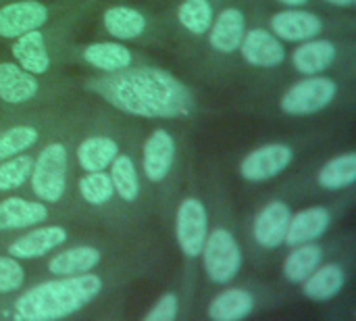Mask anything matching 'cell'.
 Wrapping results in <instances>:
<instances>
[{
  "instance_id": "obj_29",
  "label": "cell",
  "mask_w": 356,
  "mask_h": 321,
  "mask_svg": "<svg viewBox=\"0 0 356 321\" xmlns=\"http://www.w3.org/2000/svg\"><path fill=\"white\" fill-rule=\"evenodd\" d=\"M213 19V6L209 0H184L177 6V21L194 36H204Z\"/></svg>"
},
{
  "instance_id": "obj_11",
  "label": "cell",
  "mask_w": 356,
  "mask_h": 321,
  "mask_svg": "<svg viewBox=\"0 0 356 321\" xmlns=\"http://www.w3.org/2000/svg\"><path fill=\"white\" fill-rule=\"evenodd\" d=\"M175 161V140L173 136L159 127L154 130L142 148V171L150 182H163Z\"/></svg>"
},
{
  "instance_id": "obj_16",
  "label": "cell",
  "mask_w": 356,
  "mask_h": 321,
  "mask_svg": "<svg viewBox=\"0 0 356 321\" xmlns=\"http://www.w3.org/2000/svg\"><path fill=\"white\" fill-rule=\"evenodd\" d=\"M338 48L332 40L311 38L300 42V46L292 52V63L302 75H317L327 71L336 61Z\"/></svg>"
},
{
  "instance_id": "obj_25",
  "label": "cell",
  "mask_w": 356,
  "mask_h": 321,
  "mask_svg": "<svg viewBox=\"0 0 356 321\" xmlns=\"http://www.w3.org/2000/svg\"><path fill=\"white\" fill-rule=\"evenodd\" d=\"M119 155V144L108 136H90L77 146V161L83 171H104Z\"/></svg>"
},
{
  "instance_id": "obj_34",
  "label": "cell",
  "mask_w": 356,
  "mask_h": 321,
  "mask_svg": "<svg viewBox=\"0 0 356 321\" xmlns=\"http://www.w3.org/2000/svg\"><path fill=\"white\" fill-rule=\"evenodd\" d=\"M179 311V301L175 292H165L152 309L144 315V321H175Z\"/></svg>"
},
{
  "instance_id": "obj_21",
  "label": "cell",
  "mask_w": 356,
  "mask_h": 321,
  "mask_svg": "<svg viewBox=\"0 0 356 321\" xmlns=\"http://www.w3.org/2000/svg\"><path fill=\"white\" fill-rule=\"evenodd\" d=\"M254 311V297L244 288H227L219 292L209 305V318L213 321H240Z\"/></svg>"
},
{
  "instance_id": "obj_9",
  "label": "cell",
  "mask_w": 356,
  "mask_h": 321,
  "mask_svg": "<svg viewBox=\"0 0 356 321\" xmlns=\"http://www.w3.org/2000/svg\"><path fill=\"white\" fill-rule=\"evenodd\" d=\"M48 21L46 4L38 0H19L0 6V38H19L31 29H40Z\"/></svg>"
},
{
  "instance_id": "obj_27",
  "label": "cell",
  "mask_w": 356,
  "mask_h": 321,
  "mask_svg": "<svg viewBox=\"0 0 356 321\" xmlns=\"http://www.w3.org/2000/svg\"><path fill=\"white\" fill-rule=\"evenodd\" d=\"M294 251L284 261V278L292 284H300L323 259V251L315 242L292 246Z\"/></svg>"
},
{
  "instance_id": "obj_6",
  "label": "cell",
  "mask_w": 356,
  "mask_h": 321,
  "mask_svg": "<svg viewBox=\"0 0 356 321\" xmlns=\"http://www.w3.org/2000/svg\"><path fill=\"white\" fill-rule=\"evenodd\" d=\"M209 234V215L200 198H184L175 213V238L181 253L190 259L200 257Z\"/></svg>"
},
{
  "instance_id": "obj_10",
  "label": "cell",
  "mask_w": 356,
  "mask_h": 321,
  "mask_svg": "<svg viewBox=\"0 0 356 321\" xmlns=\"http://www.w3.org/2000/svg\"><path fill=\"white\" fill-rule=\"evenodd\" d=\"M273 36L284 42H305L317 38L323 29V21L319 15L311 10H302L300 6H290L271 17Z\"/></svg>"
},
{
  "instance_id": "obj_1",
  "label": "cell",
  "mask_w": 356,
  "mask_h": 321,
  "mask_svg": "<svg viewBox=\"0 0 356 321\" xmlns=\"http://www.w3.org/2000/svg\"><path fill=\"white\" fill-rule=\"evenodd\" d=\"M94 90L115 109L148 119H177L192 111L190 90L159 67H127L94 81Z\"/></svg>"
},
{
  "instance_id": "obj_19",
  "label": "cell",
  "mask_w": 356,
  "mask_h": 321,
  "mask_svg": "<svg viewBox=\"0 0 356 321\" xmlns=\"http://www.w3.org/2000/svg\"><path fill=\"white\" fill-rule=\"evenodd\" d=\"M40 90L33 73L21 69L17 63H0V100L6 104L29 102Z\"/></svg>"
},
{
  "instance_id": "obj_8",
  "label": "cell",
  "mask_w": 356,
  "mask_h": 321,
  "mask_svg": "<svg viewBox=\"0 0 356 321\" xmlns=\"http://www.w3.org/2000/svg\"><path fill=\"white\" fill-rule=\"evenodd\" d=\"M240 54L242 58L252 67L271 69L286 61V48L273 31H267L263 27H254L250 31H244V38L240 42Z\"/></svg>"
},
{
  "instance_id": "obj_13",
  "label": "cell",
  "mask_w": 356,
  "mask_h": 321,
  "mask_svg": "<svg viewBox=\"0 0 356 321\" xmlns=\"http://www.w3.org/2000/svg\"><path fill=\"white\" fill-rule=\"evenodd\" d=\"M67 230L63 226H40L8 244V255L15 259H38L67 242Z\"/></svg>"
},
{
  "instance_id": "obj_35",
  "label": "cell",
  "mask_w": 356,
  "mask_h": 321,
  "mask_svg": "<svg viewBox=\"0 0 356 321\" xmlns=\"http://www.w3.org/2000/svg\"><path fill=\"white\" fill-rule=\"evenodd\" d=\"M325 2H330V4H336V6H344V8H348V6H353L356 0H325Z\"/></svg>"
},
{
  "instance_id": "obj_30",
  "label": "cell",
  "mask_w": 356,
  "mask_h": 321,
  "mask_svg": "<svg viewBox=\"0 0 356 321\" xmlns=\"http://www.w3.org/2000/svg\"><path fill=\"white\" fill-rule=\"evenodd\" d=\"M77 188H79L81 198L94 207H102L115 196V188H113L111 175L106 173V169L104 171H88L79 180Z\"/></svg>"
},
{
  "instance_id": "obj_22",
  "label": "cell",
  "mask_w": 356,
  "mask_h": 321,
  "mask_svg": "<svg viewBox=\"0 0 356 321\" xmlns=\"http://www.w3.org/2000/svg\"><path fill=\"white\" fill-rule=\"evenodd\" d=\"M102 23H104V29L121 42L136 40L146 29V17L138 8L125 6V4H115L106 8L102 15Z\"/></svg>"
},
{
  "instance_id": "obj_18",
  "label": "cell",
  "mask_w": 356,
  "mask_h": 321,
  "mask_svg": "<svg viewBox=\"0 0 356 321\" xmlns=\"http://www.w3.org/2000/svg\"><path fill=\"white\" fill-rule=\"evenodd\" d=\"M302 295L315 303L332 301L338 297L346 284V272L338 263H327V265H317L302 282Z\"/></svg>"
},
{
  "instance_id": "obj_5",
  "label": "cell",
  "mask_w": 356,
  "mask_h": 321,
  "mask_svg": "<svg viewBox=\"0 0 356 321\" xmlns=\"http://www.w3.org/2000/svg\"><path fill=\"white\" fill-rule=\"evenodd\" d=\"M202 267L215 284L232 282L242 267V251L232 232L217 228L207 234L204 246L200 251Z\"/></svg>"
},
{
  "instance_id": "obj_20",
  "label": "cell",
  "mask_w": 356,
  "mask_h": 321,
  "mask_svg": "<svg viewBox=\"0 0 356 321\" xmlns=\"http://www.w3.org/2000/svg\"><path fill=\"white\" fill-rule=\"evenodd\" d=\"M46 217H48V209L46 205H42V201L33 203L19 196L0 201V232L31 228L46 221Z\"/></svg>"
},
{
  "instance_id": "obj_36",
  "label": "cell",
  "mask_w": 356,
  "mask_h": 321,
  "mask_svg": "<svg viewBox=\"0 0 356 321\" xmlns=\"http://www.w3.org/2000/svg\"><path fill=\"white\" fill-rule=\"evenodd\" d=\"M277 2L288 4V6H302V4H307L309 0H277Z\"/></svg>"
},
{
  "instance_id": "obj_26",
  "label": "cell",
  "mask_w": 356,
  "mask_h": 321,
  "mask_svg": "<svg viewBox=\"0 0 356 321\" xmlns=\"http://www.w3.org/2000/svg\"><path fill=\"white\" fill-rule=\"evenodd\" d=\"M356 180V155L344 152L330 159L317 173V182L325 190H344Z\"/></svg>"
},
{
  "instance_id": "obj_15",
  "label": "cell",
  "mask_w": 356,
  "mask_h": 321,
  "mask_svg": "<svg viewBox=\"0 0 356 321\" xmlns=\"http://www.w3.org/2000/svg\"><path fill=\"white\" fill-rule=\"evenodd\" d=\"M330 224H332V215L325 207H307L290 217L284 244L298 246V244L315 242L327 232Z\"/></svg>"
},
{
  "instance_id": "obj_3",
  "label": "cell",
  "mask_w": 356,
  "mask_h": 321,
  "mask_svg": "<svg viewBox=\"0 0 356 321\" xmlns=\"http://www.w3.org/2000/svg\"><path fill=\"white\" fill-rule=\"evenodd\" d=\"M29 180L42 203H58L67 188V148L60 142L46 144L33 161Z\"/></svg>"
},
{
  "instance_id": "obj_14",
  "label": "cell",
  "mask_w": 356,
  "mask_h": 321,
  "mask_svg": "<svg viewBox=\"0 0 356 321\" xmlns=\"http://www.w3.org/2000/svg\"><path fill=\"white\" fill-rule=\"evenodd\" d=\"M246 31V19L240 8H223L209 27V44L223 54H232L240 48V42Z\"/></svg>"
},
{
  "instance_id": "obj_24",
  "label": "cell",
  "mask_w": 356,
  "mask_h": 321,
  "mask_svg": "<svg viewBox=\"0 0 356 321\" xmlns=\"http://www.w3.org/2000/svg\"><path fill=\"white\" fill-rule=\"evenodd\" d=\"M100 259H102V255L98 249L75 246V249H69V251L54 255L48 261V269L54 276H77V274L92 272L100 263Z\"/></svg>"
},
{
  "instance_id": "obj_23",
  "label": "cell",
  "mask_w": 356,
  "mask_h": 321,
  "mask_svg": "<svg viewBox=\"0 0 356 321\" xmlns=\"http://www.w3.org/2000/svg\"><path fill=\"white\" fill-rule=\"evenodd\" d=\"M83 61L100 71L115 73L131 67V52L121 42H94L83 48Z\"/></svg>"
},
{
  "instance_id": "obj_17",
  "label": "cell",
  "mask_w": 356,
  "mask_h": 321,
  "mask_svg": "<svg viewBox=\"0 0 356 321\" xmlns=\"http://www.w3.org/2000/svg\"><path fill=\"white\" fill-rule=\"evenodd\" d=\"M10 52L15 56V63L33 73V75H44L52 61H50V54H48V48H46V42H44V36L40 29H31L27 33H21L19 38H15L13 46H10Z\"/></svg>"
},
{
  "instance_id": "obj_2",
  "label": "cell",
  "mask_w": 356,
  "mask_h": 321,
  "mask_svg": "<svg viewBox=\"0 0 356 321\" xmlns=\"http://www.w3.org/2000/svg\"><path fill=\"white\" fill-rule=\"evenodd\" d=\"M102 292V280L96 274L56 276V280L42 282L15 303V320L54 321L69 318L90 305Z\"/></svg>"
},
{
  "instance_id": "obj_7",
  "label": "cell",
  "mask_w": 356,
  "mask_h": 321,
  "mask_svg": "<svg viewBox=\"0 0 356 321\" xmlns=\"http://www.w3.org/2000/svg\"><path fill=\"white\" fill-rule=\"evenodd\" d=\"M294 159V150L284 142L263 144L250 150L240 163V175L248 182H267L284 173Z\"/></svg>"
},
{
  "instance_id": "obj_28",
  "label": "cell",
  "mask_w": 356,
  "mask_h": 321,
  "mask_svg": "<svg viewBox=\"0 0 356 321\" xmlns=\"http://www.w3.org/2000/svg\"><path fill=\"white\" fill-rule=\"evenodd\" d=\"M108 167H111L108 175H111L115 194H119V198L125 203H134L140 194V180H138V169H136L134 159L129 155L119 152Z\"/></svg>"
},
{
  "instance_id": "obj_12",
  "label": "cell",
  "mask_w": 356,
  "mask_h": 321,
  "mask_svg": "<svg viewBox=\"0 0 356 321\" xmlns=\"http://www.w3.org/2000/svg\"><path fill=\"white\" fill-rule=\"evenodd\" d=\"M292 211L290 205H286L284 201H271L267 203L254 219V240L263 246V249H277L284 244L286 240V232H288V224H290Z\"/></svg>"
},
{
  "instance_id": "obj_32",
  "label": "cell",
  "mask_w": 356,
  "mask_h": 321,
  "mask_svg": "<svg viewBox=\"0 0 356 321\" xmlns=\"http://www.w3.org/2000/svg\"><path fill=\"white\" fill-rule=\"evenodd\" d=\"M33 159L29 155H15L0 161V192L21 188L31 175Z\"/></svg>"
},
{
  "instance_id": "obj_31",
  "label": "cell",
  "mask_w": 356,
  "mask_h": 321,
  "mask_svg": "<svg viewBox=\"0 0 356 321\" xmlns=\"http://www.w3.org/2000/svg\"><path fill=\"white\" fill-rule=\"evenodd\" d=\"M38 142V130L33 125H13L0 132V161L29 150Z\"/></svg>"
},
{
  "instance_id": "obj_4",
  "label": "cell",
  "mask_w": 356,
  "mask_h": 321,
  "mask_svg": "<svg viewBox=\"0 0 356 321\" xmlns=\"http://www.w3.org/2000/svg\"><path fill=\"white\" fill-rule=\"evenodd\" d=\"M338 94V84L327 77V75H307L305 79L296 81L290 86L282 100L280 107L286 115L292 117H302V115H313L323 109H327Z\"/></svg>"
},
{
  "instance_id": "obj_33",
  "label": "cell",
  "mask_w": 356,
  "mask_h": 321,
  "mask_svg": "<svg viewBox=\"0 0 356 321\" xmlns=\"http://www.w3.org/2000/svg\"><path fill=\"white\" fill-rule=\"evenodd\" d=\"M25 282V272L19 259L10 255H0V295L17 292Z\"/></svg>"
}]
</instances>
